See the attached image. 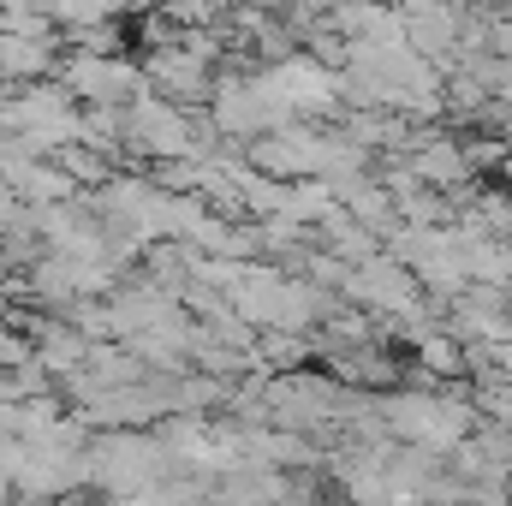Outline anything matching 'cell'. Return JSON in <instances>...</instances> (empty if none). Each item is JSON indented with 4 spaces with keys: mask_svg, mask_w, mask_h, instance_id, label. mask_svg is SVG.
I'll list each match as a JSON object with an SVG mask.
<instances>
[{
    "mask_svg": "<svg viewBox=\"0 0 512 506\" xmlns=\"http://www.w3.org/2000/svg\"><path fill=\"white\" fill-rule=\"evenodd\" d=\"M382 429L399 447L453 459L483 429V411L459 387H405V393H382Z\"/></svg>",
    "mask_w": 512,
    "mask_h": 506,
    "instance_id": "cell-1",
    "label": "cell"
},
{
    "mask_svg": "<svg viewBox=\"0 0 512 506\" xmlns=\"http://www.w3.org/2000/svg\"><path fill=\"white\" fill-rule=\"evenodd\" d=\"M84 131V108L60 90V84H30V90H6L0 96V137L36 149V155H60L72 149Z\"/></svg>",
    "mask_w": 512,
    "mask_h": 506,
    "instance_id": "cell-2",
    "label": "cell"
},
{
    "mask_svg": "<svg viewBox=\"0 0 512 506\" xmlns=\"http://www.w3.org/2000/svg\"><path fill=\"white\" fill-rule=\"evenodd\" d=\"M54 84H60L78 108H120V114L149 96L143 60H131V54H66Z\"/></svg>",
    "mask_w": 512,
    "mask_h": 506,
    "instance_id": "cell-3",
    "label": "cell"
},
{
    "mask_svg": "<svg viewBox=\"0 0 512 506\" xmlns=\"http://www.w3.org/2000/svg\"><path fill=\"white\" fill-rule=\"evenodd\" d=\"M0 96H6V78H0Z\"/></svg>",
    "mask_w": 512,
    "mask_h": 506,
    "instance_id": "cell-4",
    "label": "cell"
}]
</instances>
